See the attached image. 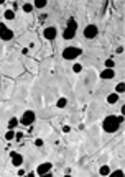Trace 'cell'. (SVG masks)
I'll use <instances>...</instances> for the list:
<instances>
[{"mask_svg": "<svg viewBox=\"0 0 125 177\" xmlns=\"http://www.w3.org/2000/svg\"><path fill=\"white\" fill-rule=\"evenodd\" d=\"M46 18H48V15H46V13H41V15H39V21H45Z\"/></svg>", "mask_w": 125, "mask_h": 177, "instance_id": "cell-30", "label": "cell"}, {"mask_svg": "<svg viewBox=\"0 0 125 177\" xmlns=\"http://www.w3.org/2000/svg\"><path fill=\"white\" fill-rule=\"evenodd\" d=\"M51 169H53V162H50V161H45V162H41L38 167H36L35 174L36 176H45V174H50Z\"/></svg>", "mask_w": 125, "mask_h": 177, "instance_id": "cell-7", "label": "cell"}, {"mask_svg": "<svg viewBox=\"0 0 125 177\" xmlns=\"http://www.w3.org/2000/svg\"><path fill=\"white\" fill-rule=\"evenodd\" d=\"M23 136H25V135H23L22 131H15V139H17V141H22Z\"/></svg>", "mask_w": 125, "mask_h": 177, "instance_id": "cell-24", "label": "cell"}, {"mask_svg": "<svg viewBox=\"0 0 125 177\" xmlns=\"http://www.w3.org/2000/svg\"><path fill=\"white\" fill-rule=\"evenodd\" d=\"M35 121H36V113L33 110H25L22 113V117L18 118V123H22L23 126H33Z\"/></svg>", "mask_w": 125, "mask_h": 177, "instance_id": "cell-4", "label": "cell"}, {"mask_svg": "<svg viewBox=\"0 0 125 177\" xmlns=\"http://www.w3.org/2000/svg\"><path fill=\"white\" fill-rule=\"evenodd\" d=\"M39 177H53V174H45V176H39Z\"/></svg>", "mask_w": 125, "mask_h": 177, "instance_id": "cell-33", "label": "cell"}, {"mask_svg": "<svg viewBox=\"0 0 125 177\" xmlns=\"http://www.w3.org/2000/svg\"><path fill=\"white\" fill-rule=\"evenodd\" d=\"M97 35H99V28H97V25H94V23H89V25L84 28V38L86 39H94V38H97Z\"/></svg>", "mask_w": 125, "mask_h": 177, "instance_id": "cell-6", "label": "cell"}, {"mask_svg": "<svg viewBox=\"0 0 125 177\" xmlns=\"http://www.w3.org/2000/svg\"><path fill=\"white\" fill-rule=\"evenodd\" d=\"M17 126H18V118L17 117H12L10 120H8V130H15Z\"/></svg>", "mask_w": 125, "mask_h": 177, "instance_id": "cell-18", "label": "cell"}, {"mask_svg": "<svg viewBox=\"0 0 125 177\" xmlns=\"http://www.w3.org/2000/svg\"><path fill=\"white\" fill-rule=\"evenodd\" d=\"M33 144H35V146H36V148H43L45 141H43V139H41V138H36V139H35V141H33Z\"/></svg>", "mask_w": 125, "mask_h": 177, "instance_id": "cell-23", "label": "cell"}, {"mask_svg": "<svg viewBox=\"0 0 125 177\" xmlns=\"http://www.w3.org/2000/svg\"><path fill=\"white\" fill-rule=\"evenodd\" d=\"M33 8H38V10H43V8H46L48 5V0H33L31 2Z\"/></svg>", "mask_w": 125, "mask_h": 177, "instance_id": "cell-11", "label": "cell"}, {"mask_svg": "<svg viewBox=\"0 0 125 177\" xmlns=\"http://www.w3.org/2000/svg\"><path fill=\"white\" fill-rule=\"evenodd\" d=\"M107 177H125V174L122 169H115V170H110V174Z\"/></svg>", "mask_w": 125, "mask_h": 177, "instance_id": "cell-19", "label": "cell"}, {"mask_svg": "<svg viewBox=\"0 0 125 177\" xmlns=\"http://www.w3.org/2000/svg\"><path fill=\"white\" fill-rule=\"evenodd\" d=\"M105 100H107V103L114 105V103H117L118 100H120V95H117L115 92H112V94H109V95H107V99H105Z\"/></svg>", "mask_w": 125, "mask_h": 177, "instance_id": "cell-12", "label": "cell"}, {"mask_svg": "<svg viewBox=\"0 0 125 177\" xmlns=\"http://www.w3.org/2000/svg\"><path fill=\"white\" fill-rule=\"evenodd\" d=\"M12 10H13V12L18 10V4H17V2H12Z\"/></svg>", "mask_w": 125, "mask_h": 177, "instance_id": "cell-29", "label": "cell"}, {"mask_svg": "<svg viewBox=\"0 0 125 177\" xmlns=\"http://www.w3.org/2000/svg\"><path fill=\"white\" fill-rule=\"evenodd\" d=\"M66 105H68V99L66 97H59L56 100V108H66Z\"/></svg>", "mask_w": 125, "mask_h": 177, "instance_id": "cell-14", "label": "cell"}, {"mask_svg": "<svg viewBox=\"0 0 125 177\" xmlns=\"http://www.w3.org/2000/svg\"><path fill=\"white\" fill-rule=\"evenodd\" d=\"M5 139H7V141L15 139V130H7L5 131Z\"/></svg>", "mask_w": 125, "mask_h": 177, "instance_id": "cell-22", "label": "cell"}, {"mask_svg": "<svg viewBox=\"0 0 125 177\" xmlns=\"http://www.w3.org/2000/svg\"><path fill=\"white\" fill-rule=\"evenodd\" d=\"M22 10L25 12V13H31L35 8H33V5H31V2H25V4H22Z\"/></svg>", "mask_w": 125, "mask_h": 177, "instance_id": "cell-17", "label": "cell"}, {"mask_svg": "<svg viewBox=\"0 0 125 177\" xmlns=\"http://www.w3.org/2000/svg\"><path fill=\"white\" fill-rule=\"evenodd\" d=\"M0 39L2 41H12L13 39V30L8 28L4 21H0Z\"/></svg>", "mask_w": 125, "mask_h": 177, "instance_id": "cell-5", "label": "cell"}, {"mask_svg": "<svg viewBox=\"0 0 125 177\" xmlns=\"http://www.w3.org/2000/svg\"><path fill=\"white\" fill-rule=\"evenodd\" d=\"M115 53H117V54H122V53H124V46H118L117 49H115Z\"/></svg>", "mask_w": 125, "mask_h": 177, "instance_id": "cell-31", "label": "cell"}, {"mask_svg": "<svg viewBox=\"0 0 125 177\" xmlns=\"http://www.w3.org/2000/svg\"><path fill=\"white\" fill-rule=\"evenodd\" d=\"M115 118H117L118 125H122V123H124V121H125V117H122V115H118V117H115Z\"/></svg>", "mask_w": 125, "mask_h": 177, "instance_id": "cell-26", "label": "cell"}, {"mask_svg": "<svg viewBox=\"0 0 125 177\" xmlns=\"http://www.w3.org/2000/svg\"><path fill=\"white\" fill-rule=\"evenodd\" d=\"M99 77L102 79V81H112V79L115 77V71L114 69H102Z\"/></svg>", "mask_w": 125, "mask_h": 177, "instance_id": "cell-10", "label": "cell"}, {"mask_svg": "<svg viewBox=\"0 0 125 177\" xmlns=\"http://www.w3.org/2000/svg\"><path fill=\"white\" fill-rule=\"evenodd\" d=\"M4 18L7 21H12V20H15V12L12 10V8H8V10H5L4 12Z\"/></svg>", "mask_w": 125, "mask_h": 177, "instance_id": "cell-15", "label": "cell"}, {"mask_svg": "<svg viewBox=\"0 0 125 177\" xmlns=\"http://www.w3.org/2000/svg\"><path fill=\"white\" fill-rule=\"evenodd\" d=\"M56 36H58V28L56 26H46V28L43 30V38L48 39V41L56 39Z\"/></svg>", "mask_w": 125, "mask_h": 177, "instance_id": "cell-8", "label": "cell"}, {"mask_svg": "<svg viewBox=\"0 0 125 177\" xmlns=\"http://www.w3.org/2000/svg\"><path fill=\"white\" fill-rule=\"evenodd\" d=\"M5 4V0H0V5H4Z\"/></svg>", "mask_w": 125, "mask_h": 177, "instance_id": "cell-35", "label": "cell"}, {"mask_svg": "<svg viewBox=\"0 0 125 177\" xmlns=\"http://www.w3.org/2000/svg\"><path fill=\"white\" fill-rule=\"evenodd\" d=\"M118 128H120V125H118L117 118H115V115H107V117L102 120V130L105 131V133H117Z\"/></svg>", "mask_w": 125, "mask_h": 177, "instance_id": "cell-2", "label": "cell"}, {"mask_svg": "<svg viewBox=\"0 0 125 177\" xmlns=\"http://www.w3.org/2000/svg\"><path fill=\"white\" fill-rule=\"evenodd\" d=\"M76 33H77V20L74 17H71L66 23V28L63 30V39L71 41V39H74Z\"/></svg>", "mask_w": 125, "mask_h": 177, "instance_id": "cell-1", "label": "cell"}, {"mask_svg": "<svg viewBox=\"0 0 125 177\" xmlns=\"http://www.w3.org/2000/svg\"><path fill=\"white\" fill-rule=\"evenodd\" d=\"M23 177H36V174H35V170H31V172H26Z\"/></svg>", "mask_w": 125, "mask_h": 177, "instance_id": "cell-28", "label": "cell"}, {"mask_svg": "<svg viewBox=\"0 0 125 177\" xmlns=\"http://www.w3.org/2000/svg\"><path fill=\"white\" fill-rule=\"evenodd\" d=\"M63 177H72V176H71V174H64Z\"/></svg>", "mask_w": 125, "mask_h": 177, "instance_id": "cell-34", "label": "cell"}, {"mask_svg": "<svg viewBox=\"0 0 125 177\" xmlns=\"http://www.w3.org/2000/svg\"><path fill=\"white\" fill-rule=\"evenodd\" d=\"M28 53H30L28 48H23V49H22V54H28Z\"/></svg>", "mask_w": 125, "mask_h": 177, "instance_id": "cell-32", "label": "cell"}, {"mask_svg": "<svg viewBox=\"0 0 125 177\" xmlns=\"http://www.w3.org/2000/svg\"><path fill=\"white\" fill-rule=\"evenodd\" d=\"M72 72H74V74H81L82 72V64H79V62H74L72 64Z\"/></svg>", "mask_w": 125, "mask_h": 177, "instance_id": "cell-21", "label": "cell"}, {"mask_svg": "<svg viewBox=\"0 0 125 177\" xmlns=\"http://www.w3.org/2000/svg\"><path fill=\"white\" fill-rule=\"evenodd\" d=\"M82 54V49L77 46H68L63 49V53H61V56H63V59L64 61H74L77 59L79 56Z\"/></svg>", "mask_w": 125, "mask_h": 177, "instance_id": "cell-3", "label": "cell"}, {"mask_svg": "<svg viewBox=\"0 0 125 177\" xmlns=\"http://www.w3.org/2000/svg\"><path fill=\"white\" fill-rule=\"evenodd\" d=\"M18 177H23V176H25V174H26V170L25 169H23V167H18Z\"/></svg>", "mask_w": 125, "mask_h": 177, "instance_id": "cell-25", "label": "cell"}, {"mask_svg": "<svg viewBox=\"0 0 125 177\" xmlns=\"http://www.w3.org/2000/svg\"><path fill=\"white\" fill-rule=\"evenodd\" d=\"M115 94H117V95H124L125 94V84L124 82H118V84L115 85Z\"/></svg>", "mask_w": 125, "mask_h": 177, "instance_id": "cell-16", "label": "cell"}, {"mask_svg": "<svg viewBox=\"0 0 125 177\" xmlns=\"http://www.w3.org/2000/svg\"><path fill=\"white\" fill-rule=\"evenodd\" d=\"M104 66H105V69H115V61L112 57H109V59H105Z\"/></svg>", "mask_w": 125, "mask_h": 177, "instance_id": "cell-20", "label": "cell"}, {"mask_svg": "<svg viewBox=\"0 0 125 177\" xmlns=\"http://www.w3.org/2000/svg\"><path fill=\"white\" fill-rule=\"evenodd\" d=\"M69 131H71V126H69V125H64V126H63V133H69Z\"/></svg>", "mask_w": 125, "mask_h": 177, "instance_id": "cell-27", "label": "cell"}, {"mask_svg": "<svg viewBox=\"0 0 125 177\" xmlns=\"http://www.w3.org/2000/svg\"><path fill=\"white\" fill-rule=\"evenodd\" d=\"M10 159H12V164H13L17 169H18V167H22L23 162H25V161H23V156L18 151H12L10 152Z\"/></svg>", "mask_w": 125, "mask_h": 177, "instance_id": "cell-9", "label": "cell"}, {"mask_svg": "<svg viewBox=\"0 0 125 177\" xmlns=\"http://www.w3.org/2000/svg\"><path fill=\"white\" fill-rule=\"evenodd\" d=\"M109 174H110V167H109L107 164H104V166H100V167H99V176L107 177Z\"/></svg>", "mask_w": 125, "mask_h": 177, "instance_id": "cell-13", "label": "cell"}]
</instances>
